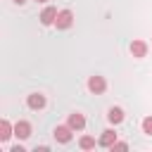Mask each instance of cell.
I'll use <instances>...</instances> for the list:
<instances>
[{
	"label": "cell",
	"instance_id": "9",
	"mask_svg": "<svg viewBox=\"0 0 152 152\" xmlns=\"http://www.w3.org/2000/svg\"><path fill=\"white\" fill-rule=\"evenodd\" d=\"M131 52H133V57H145L147 55V45L142 40H133L131 43Z\"/></svg>",
	"mask_w": 152,
	"mask_h": 152
},
{
	"label": "cell",
	"instance_id": "8",
	"mask_svg": "<svg viewBox=\"0 0 152 152\" xmlns=\"http://www.w3.org/2000/svg\"><path fill=\"white\" fill-rule=\"evenodd\" d=\"M69 126H71L74 131H81V128L86 126V119H83V114H78V112L69 114Z\"/></svg>",
	"mask_w": 152,
	"mask_h": 152
},
{
	"label": "cell",
	"instance_id": "1",
	"mask_svg": "<svg viewBox=\"0 0 152 152\" xmlns=\"http://www.w3.org/2000/svg\"><path fill=\"white\" fill-rule=\"evenodd\" d=\"M71 21H74V14H71V10H62V12H57L55 26H57V28H69V26H71Z\"/></svg>",
	"mask_w": 152,
	"mask_h": 152
},
{
	"label": "cell",
	"instance_id": "7",
	"mask_svg": "<svg viewBox=\"0 0 152 152\" xmlns=\"http://www.w3.org/2000/svg\"><path fill=\"white\" fill-rule=\"evenodd\" d=\"M116 142V133L112 131V128H107V131H102V135H100V140H97V145H102V147H112Z\"/></svg>",
	"mask_w": 152,
	"mask_h": 152
},
{
	"label": "cell",
	"instance_id": "11",
	"mask_svg": "<svg viewBox=\"0 0 152 152\" xmlns=\"http://www.w3.org/2000/svg\"><path fill=\"white\" fill-rule=\"evenodd\" d=\"M14 133V128H12V124L7 121V119H2L0 121V140H10V135Z\"/></svg>",
	"mask_w": 152,
	"mask_h": 152
},
{
	"label": "cell",
	"instance_id": "12",
	"mask_svg": "<svg viewBox=\"0 0 152 152\" xmlns=\"http://www.w3.org/2000/svg\"><path fill=\"white\" fill-rule=\"evenodd\" d=\"M78 145H81V150H93V147H95V138H90V135H83V138L78 140Z\"/></svg>",
	"mask_w": 152,
	"mask_h": 152
},
{
	"label": "cell",
	"instance_id": "15",
	"mask_svg": "<svg viewBox=\"0 0 152 152\" xmlns=\"http://www.w3.org/2000/svg\"><path fill=\"white\" fill-rule=\"evenodd\" d=\"M14 2H17V5H24V2H26V0H14Z\"/></svg>",
	"mask_w": 152,
	"mask_h": 152
},
{
	"label": "cell",
	"instance_id": "3",
	"mask_svg": "<svg viewBox=\"0 0 152 152\" xmlns=\"http://www.w3.org/2000/svg\"><path fill=\"white\" fill-rule=\"evenodd\" d=\"M14 135H17L19 140H26V138L31 135V124H28V121H17V124H14Z\"/></svg>",
	"mask_w": 152,
	"mask_h": 152
},
{
	"label": "cell",
	"instance_id": "16",
	"mask_svg": "<svg viewBox=\"0 0 152 152\" xmlns=\"http://www.w3.org/2000/svg\"><path fill=\"white\" fill-rule=\"evenodd\" d=\"M36 2H48V0H36Z\"/></svg>",
	"mask_w": 152,
	"mask_h": 152
},
{
	"label": "cell",
	"instance_id": "2",
	"mask_svg": "<svg viewBox=\"0 0 152 152\" xmlns=\"http://www.w3.org/2000/svg\"><path fill=\"white\" fill-rule=\"evenodd\" d=\"M104 88H107V83H104L102 76H90L88 78V90L90 93H97L100 95V93H104Z\"/></svg>",
	"mask_w": 152,
	"mask_h": 152
},
{
	"label": "cell",
	"instance_id": "6",
	"mask_svg": "<svg viewBox=\"0 0 152 152\" xmlns=\"http://www.w3.org/2000/svg\"><path fill=\"white\" fill-rule=\"evenodd\" d=\"M71 126H57L55 128V138H57V142H69L71 140Z\"/></svg>",
	"mask_w": 152,
	"mask_h": 152
},
{
	"label": "cell",
	"instance_id": "14",
	"mask_svg": "<svg viewBox=\"0 0 152 152\" xmlns=\"http://www.w3.org/2000/svg\"><path fill=\"white\" fill-rule=\"evenodd\" d=\"M109 150H128V145H126V142H114Z\"/></svg>",
	"mask_w": 152,
	"mask_h": 152
},
{
	"label": "cell",
	"instance_id": "10",
	"mask_svg": "<svg viewBox=\"0 0 152 152\" xmlns=\"http://www.w3.org/2000/svg\"><path fill=\"white\" fill-rule=\"evenodd\" d=\"M107 119H109V124H121L124 121V109L121 107H112L109 114H107Z\"/></svg>",
	"mask_w": 152,
	"mask_h": 152
},
{
	"label": "cell",
	"instance_id": "13",
	"mask_svg": "<svg viewBox=\"0 0 152 152\" xmlns=\"http://www.w3.org/2000/svg\"><path fill=\"white\" fill-rule=\"evenodd\" d=\"M142 131H145L147 135H152V116H145V119H142Z\"/></svg>",
	"mask_w": 152,
	"mask_h": 152
},
{
	"label": "cell",
	"instance_id": "5",
	"mask_svg": "<svg viewBox=\"0 0 152 152\" xmlns=\"http://www.w3.org/2000/svg\"><path fill=\"white\" fill-rule=\"evenodd\" d=\"M55 19H57V10H55V7H45V10L40 12V24H43V26L55 24Z\"/></svg>",
	"mask_w": 152,
	"mask_h": 152
},
{
	"label": "cell",
	"instance_id": "4",
	"mask_svg": "<svg viewBox=\"0 0 152 152\" xmlns=\"http://www.w3.org/2000/svg\"><path fill=\"white\" fill-rule=\"evenodd\" d=\"M26 104H28L31 109H43V107H45V95H40V93H31V95L26 97Z\"/></svg>",
	"mask_w": 152,
	"mask_h": 152
}]
</instances>
